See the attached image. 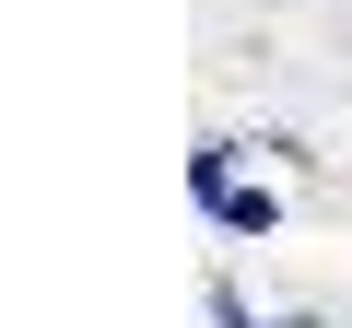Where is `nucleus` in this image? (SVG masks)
Segmentation results:
<instances>
[{"label":"nucleus","instance_id":"obj_2","mask_svg":"<svg viewBox=\"0 0 352 328\" xmlns=\"http://www.w3.org/2000/svg\"><path fill=\"white\" fill-rule=\"evenodd\" d=\"M212 328H258V316H247V293H212Z\"/></svg>","mask_w":352,"mask_h":328},{"label":"nucleus","instance_id":"obj_1","mask_svg":"<svg viewBox=\"0 0 352 328\" xmlns=\"http://www.w3.org/2000/svg\"><path fill=\"white\" fill-rule=\"evenodd\" d=\"M188 188L212 200V223H223V235H270V223H282V200H270V188H235V152H200V164H188Z\"/></svg>","mask_w":352,"mask_h":328}]
</instances>
